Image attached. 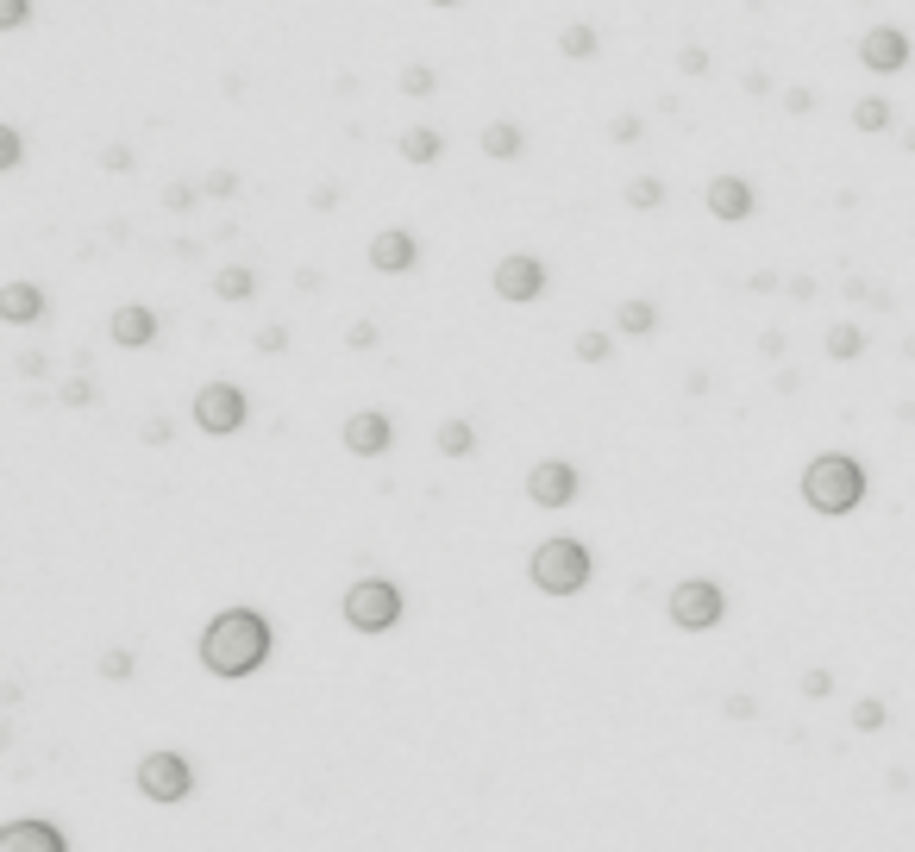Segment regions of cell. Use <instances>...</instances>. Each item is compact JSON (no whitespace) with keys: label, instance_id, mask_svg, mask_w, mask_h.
<instances>
[{"label":"cell","instance_id":"obj_4","mask_svg":"<svg viewBox=\"0 0 915 852\" xmlns=\"http://www.w3.org/2000/svg\"><path fill=\"white\" fill-rule=\"evenodd\" d=\"M402 608H408V596H402V583H395V577H358V583L345 589V602H339V614H345L351 633H389V627H402Z\"/></svg>","mask_w":915,"mask_h":852},{"label":"cell","instance_id":"obj_11","mask_svg":"<svg viewBox=\"0 0 915 852\" xmlns=\"http://www.w3.org/2000/svg\"><path fill=\"white\" fill-rule=\"evenodd\" d=\"M702 207H709L721 226H740V220H753V213H759V188L727 170V176H715L709 188H702Z\"/></svg>","mask_w":915,"mask_h":852},{"label":"cell","instance_id":"obj_18","mask_svg":"<svg viewBox=\"0 0 915 852\" xmlns=\"http://www.w3.org/2000/svg\"><path fill=\"white\" fill-rule=\"evenodd\" d=\"M602 51V32L590 26V19H571L565 32H558V57H571V63H590Z\"/></svg>","mask_w":915,"mask_h":852},{"label":"cell","instance_id":"obj_36","mask_svg":"<svg viewBox=\"0 0 915 852\" xmlns=\"http://www.w3.org/2000/svg\"><path fill=\"white\" fill-rule=\"evenodd\" d=\"M163 207H170V213H189V207H195V182H170V195H163Z\"/></svg>","mask_w":915,"mask_h":852},{"label":"cell","instance_id":"obj_10","mask_svg":"<svg viewBox=\"0 0 915 852\" xmlns=\"http://www.w3.org/2000/svg\"><path fill=\"white\" fill-rule=\"evenodd\" d=\"M909 57H915V44H909L903 26H872V32L859 38V63L872 69V76H903Z\"/></svg>","mask_w":915,"mask_h":852},{"label":"cell","instance_id":"obj_40","mask_svg":"<svg viewBox=\"0 0 915 852\" xmlns=\"http://www.w3.org/2000/svg\"><path fill=\"white\" fill-rule=\"evenodd\" d=\"M283 345H289V333H283V326H264V333H257V351H270V358H276Z\"/></svg>","mask_w":915,"mask_h":852},{"label":"cell","instance_id":"obj_37","mask_svg":"<svg viewBox=\"0 0 915 852\" xmlns=\"http://www.w3.org/2000/svg\"><path fill=\"white\" fill-rule=\"evenodd\" d=\"M101 170L126 176V170H132V151H126V145H107V151H101Z\"/></svg>","mask_w":915,"mask_h":852},{"label":"cell","instance_id":"obj_20","mask_svg":"<svg viewBox=\"0 0 915 852\" xmlns=\"http://www.w3.org/2000/svg\"><path fill=\"white\" fill-rule=\"evenodd\" d=\"M433 445H439L445 458H471V452H477V426H471V420H439Z\"/></svg>","mask_w":915,"mask_h":852},{"label":"cell","instance_id":"obj_27","mask_svg":"<svg viewBox=\"0 0 915 852\" xmlns=\"http://www.w3.org/2000/svg\"><path fill=\"white\" fill-rule=\"evenodd\" d=\"M439 88L433 63H402V94H414V101H427V94Z\"/></svg>","mask_w":915,"mask_h":852},{"label":"cell","instance_id":"obj_31","mask_svg":"<svg viewBox=\"0 0 915 852\" xmlns=\"http://www.w3.org/2000/svg\"><path fill=\"white\" fill-rule=\"evenodd\" d=\"M853 727H865V733H878V727H884V702H878V696H865V702L853 708Z\"/></svg>","mask_w":915,"mask_h":852},{"label":"cell","instance_id":"obj_14","mask_svg":"<svg viewBox=\"0 0 915 852\" xmlns=\"http://www.w3.org/2000/svg\"><path fill=\"white\" fill-rule=\"evenodd\" d=\"M345 452L351 458H383L389 452V439H395V426H389V414H377V408H358V414H351L345 420Z\"/></svg>","mask_w":915,"mask_h":852},{"label":"cell","instance_id":"obj_26","mask_svg":"<svg viewBox=\"0 0 915 852\" xmlns=\"http://www.w3.org/2000/svg\"><path fill=\"white\" fill-rule=\"evenodd\" d=\"M577 364H608V358H615V339H608V333H596V326H590V333H577Z\"/></svg>","mask_w":915,"mask_h":852},{"label":"cell","instance_id":"obj_35","mask_svg":"<svg viewBox=\"0 0 915 852\" xmlns=\"http://www.w3.org/2000/svg\"><path fill=\"white\" fill-rule=\"evenodd\" d=\"M201 195H239V176H232V170H214V176H201Z\"/></svg>","mask_w":915,"mask_h":852},{"label":"cell","instance_id":"obj_30","mask_svg":"<svg viewBox=\"0 0 915 852\" xmlns=\"http://www.w3.org/2000/svg\"><path fill=\"white\" fill-rule=\"evenodd\" d=\"M32 19V0H0V32H19Z\"/></svg>","mask_w":915,"mask_h":852},{"label":"cell","instance_id":"obj_43","mask_svg":"<svg viewBox=\"0 0 915 852\" xmlns=\"http://www.w3.org/2000/svg\"><path fill=\"white\" fill-rule=\"evenodd\" d=\"M746 94H771V76H765V69H746Z\"/></svg>","mask_w":915,"mask_h":852},{"label":"cell","instance_id":"obj_38","mask_svg":"<svg viewBox=\"0 0 915 852\" xmlns=\"http://www.w3.org/2000/svg\"><path fill=\"white\" fill-rule=\"evenodd\" d=\"M345 345H351V351H370V345H377V326H370V320H358V326L345 333Z\"/></svg>","mask_w":915,"mask_h":852},{"label":"cell","instance_id":"obj_23","mask_svg":"<svg viewBox=\"0 0 915 852\" xmlns=\"http://www.w3.org/2000/svg\"><path fill=\"white\" fill-rule=\"evenodd\" d=\"M828 358H834V364H853V358H865V333H859L853 320L828 326Z\"/></svg>","mask_w":915,"mask_h":852},{"label":"cell","instance_id":"obj_45","mask_svg":"<svg viewBox=\"0 0 915 852\" xmlns=\"http://www.w3.org/2000/svg\"><path fill=\"white\" fill-rule=\"evenodd\" d=\"M903 145H909V151H915V126H909V132H903Z\"/></svg>","mask_w":915,"mask_h":852},{"label":"cell","instance_id":"obj_17","mask_svg":"<svg viewBox=\"0 0 915 852\" xmlns=\"http://www.w3.org/2000/svg\"><path fill=\"white\" fill-rule=\"evenodd\" d=\"M477 145H483V157H496V163H521V151H527V132L514 126V120H489Z\"/></svg>","mask_w":915,"mask_h":852},{"label":"cell","instance_id":"obj_19","mask_svg":"<svg viewBox=\"0 0 915 852\" xmlns=\"http://www.w3.org/2000/svg\"><path fill=\"white\" fill-rule=\"evenodd\" d=\"M615 326H621L627 339H646V333H659V307L633 295V301H621V307H615Z\"/></svg>","mask_w":915,"mask_h":852},{"label":"cell","instance_id":"obj_15","mask_svg":"<svg viewBox=\"0 0 915 852\" xmlns=\"http://www.w3.org/2000/svg\"><path fill=\"white\" fill-rule=\"evenodd\" d=\"M0 852H69L57 821H7L0 827Z\"/></svg>","mask_w":915,"mask_h":852},{"label":"cell","instance_id":"obj_22","mask_svg":"<svg viewBox=\"0 0 915 852\" xmlns=\"http://www.w3.org/2000/svg\"><path fill=\"white\" fill-rule=\"evenodd\" d=\"M214 295H220V301H251V295H257V270L226 264V270L214 276Z\"/></svg>","mask_w":915,"mask_h":852},{"label":"cell","instance_id":"obj_3","mask_svg":"<svg viewBox=\"0 0 915 852\" xmlns=\"http://www.w3.org/2000/svg\"><path fill=\"white\" fill-rule=\"evenodd\" d=\"M527 577H533L539 596H583V589H590V577H596V558H590V546H583V539L552 533V539H539V546H533Z\"/></svg>","mask_w":915,"mask_h":852},{"label":"cell","instance_id":"obj_21","mask_svg":"<svg viewBox=\"0 0 915 852\" xmlns=\"http://www.w3.org/2000/svg\"><path fill=\"white\" fill-rule=\"evenodd\" d=\"M439 151H445V138H439L433 126H408V132H402V157L420 163V170H427V163H439Z\"/></svg>","mask_w":915,"mask_h":852},{"label":"cell","instance_id":"obj_5","mask_svg":"<svg viewBox=\"0 0 915 852\" xmlns=\"http://www.w3.org/2000/svg\"><path fill=\"white\" fill-rule=\"evenodd\" d=\"M665 614H671L677 633H709V627L727 621V589H721L715 577H684V583L665 596Z\"/></svg>","mask_w":915,"mask_h":852},{"label":"cell","instance_id":"obj_6","mask_svg":"<svg viewBox=\"0 0 915 852\" xmlns=\"http://www.w3.org/2000/svg\"><path fill=\"white\" fill-rule=\"evenodd\" d=\"M189 420L201 426L207 439H232V433L251 420V395H245L239 383H201L195 401H189Z\"/></svg>","mask_w":915,"mask_h":852},{"label":"cell","instance_id":"obj_24","mask_svg":"<svg viewBox=\"0 0 915 852\" xmlns=\"http://www.w3.org/2000/svg\"><path fill=\"white\" fill-rule=\"evenodd\" d=\"M627 207H633V213H659V207H665V182H659V176H633V182H627Z\"/></svg>","mask_w":915,"mask_h":852},{"label":"cell","instance_id":"obj_28","mask_svg":"<svg viewBox=\"0 0 915 852\" xmlns=\"http://www.w3.org/2000/svg\"><path fill=\"white\" fill-rule=\"evenodd\" d=\"M19 163H26V132L0 126V170H19Z\"/></svg>","mask_w":915,"mask_h":852},{"label":"cell","instance_id":"obj_33","mask_svg":"<svg viewBox=\"0 0 915 852\" xmlns=\"http://www.w3.org/2000/svg\"><path fill=\"white\" fill-rule=\"evenodd\" d=\"M101 677H132V652H126V646L101 652Z\"/></svg>","mask_w":915,"mask_h":852},{"label":"cell","instance_id":"obj_42","mask_svg":"<svg viewBox=\"0 0 915 852\" xmlns=\"http://www.w3.org/2000/svg\"><path fill=\"white\" fill-rule=\"evenodd\" d=\"M145 439L151 445H170V420H145Z\"/></svg>","mask_w":915,"mask_h":852},{"label":"cell","instance_id":"obj_9","mask_svg":"<svg viewBox=\"0 0 915 852\" xmlns=\"http://www.w3.org/2000/svg\"><path fill=\"white\" fill-rule=\"evenodd\" d=\"M577 489H583V477H577L571 458H539V464L527 470V502H533V508H571Z\"/></svg>","mask_w":915,"mask_h":852},{"label":"cell","instance_id":"obj_29","mask_svg":"<svg viewBox=\"0 0 915 852\" xmlns=\"http://www.w3.org/2000/svg\"><path fill=\"white\" fill-rule=\"evenodd\" d=\"M677 69H684V76H709V69H715V57L702 51V44H684V51H677Z\"/></svg>","mask_w":915,"mask_h":852},{"label":"cell","instance_id":"obj_44","mask_svg":"<svg viewBox=\"0 0 915 852\" xmlns=\"http://www.w3.org/2000/svg\"><path fill=\"white\" fill-rule=\"evenodd\" d=\"M427 7H464V0H427Z\"/></svg>","mask_w":915,"mask_h":852},{"label":"cell","instance_id":"obj_41","mask_svg":"<svg viewBox=\"0 0 915 852\" xmlns=\"http://www.w3.org/2000/svg\"><path fill=\"white\" fill-rule=\"evenodd\" d=\"M828 690H834V677H828V671H809V677H803V696H815V702H821Z\"/></svg>","mask_w":915,"mask_h":852},{"label":"cell","instance_id":"obj_12","mask_svg":"<svg viewBox=\"0 0 915 852\" xmlns=\"http://www.w3.org/2000/svg\"><path fill=\"white\" fill-rule=\"evenodd\" d=\"M157 333H163V320L151 314L145 301H126V307H113V320H107V339L120 345V351H145V345H157Z\"/></svg>","mask_w":915,"mask_h":852},{"label":"cell","instance_id":"obj_25","mask_svg":"<svg viewBox=\"0 0 915 852\" xmlns=\"http://www.w3.org/2000/svg\"><path fill=\"white\" fill-rule=\"evenodd\" d=\"M884 126H890V101H884V94L853 101V132H884Z\"/></svg>","mask_w":915,"mask_h":852},{"label":"cell","instance_id":"obj_13","mask_svg":"<svg viewBox=\"0 0 915 852\" xmlns=\"http://www.w3.org/2000/svg\"><path fill=\"white\" fill-rule=\"evenodd\" d=\"M420 264V239L408 226H383L377 239H370V270H383V276H408Z\"/></svg>","mask_w":915,"mask_h":852},{"label":"cell","instance_id":"obj_8","mask_svg":"<svg viewBox=\"0 0 915 852\" xmlns=\"http://www.w3.org/2000/svg\"><path fill=\"white\" fill-rule=\"evenodd\" d=\"M489 282H496V295L508 307H527V301H539L552 289V270H546V257H533V251H508Z\"/></svg>","mask_w":915,"mask_h":852},{"label":"cell","instance_id":"obj_39","mask_svg":"<svg viewBox=\"0 0 915 852\" xmlns=\"http://www.w3.org/2000/svg\"><path fill=\"white\" fill-rule=\"evenodd\" d=\"M809 107H815V94H809V88H790V94H784V113H796V120H803Z\"/></svg>","mask_w":915,"mask_h":852},{"label":"cell","instance_id":"obj_2","mask_svg":"<svg viewBox=\"0 0 915 852\" xmlns=\"http://www.w3.org/2000/svg\"><path fill=\"white\" fill-rule=\"evenodd\" d=\"M803 508L821 514V520H840V514H853L865 502V464L853 452H821L803 464Z\"/></svg>","mask_w":915,"mask_h":852},{"label":"cell","instance_id":"obj_1","mask_svg":"<svg viewBox=\"0 0 915 852\" xmlns=\"http://www.w3.org/2000/svg\"><path fill=\"white\" fill-rule=\"evenodd\" d=\"M270 646H276V633H270V621H264L257 608H220L214 621L201 627L195 658H201V671H207V677L239 683V677H251V671H264Z\"/></svg>","mask_w":915,"mask_h":852},{"label":"cell","instance_id":"obj_7","mask_svg":"<svg viewBox=\"0 0 915 852\" xmlns=\"http://www.w3.org/2000/svg\"><path fill=\"white\" fill-rule=\"evenodd\" d=\"M132 784H138L145 802H182L195 790V765L182 759V752H145L138 771H132Z\"/></svg>","mask_w":915,"mask_h":852},{"label":"cell","instance_id":"obj_16","mask_svg":"<svg viewBox=\"0 0 915 852\" xmlns=\"http://www.w3.org/2000/svg\"><path fill=\"white\" fill-rule=\"evenodd\" d=\"M44 307H51V295H44L38 282H7V289H0V320H7V326L44 320Z\"/></svg>","mask_w":915,"mask_h":852},{"label":"cell","instance_id":"obj_32","mask_svg":"<svg viewBox=\"0 0 915 852\" xmlns=\"http://www.w3.org/2000/svg\"><path fill=\"white\" fill-rule=\"evenodd\" d=\"M608 138H615V145H633V138H640V113H615V120H608Z\"/></svg>","mask_w":915,"mask_h":852},{"label":"cell","instance_id":"obj_34","mask_svg":"<svg viewBox=\"0 0 915 852\" xmlns=\"http://www.w3.org/2000/svg\"><path fill=\"white\" fill-rule=\"evenodd\" d=\"M95 401V383L88 376H76V383H63V408H88Z\"/></svg>","mask_w":915,"mask_h":852}]
</instances>
